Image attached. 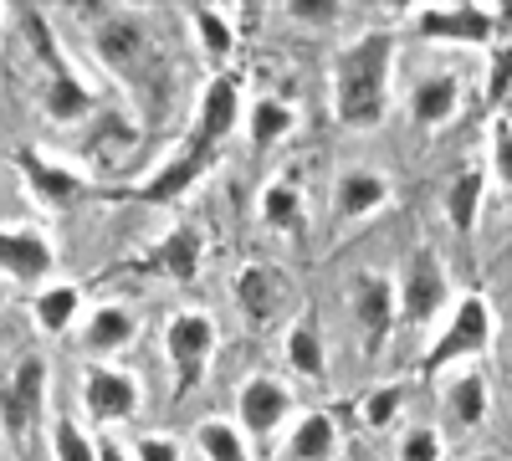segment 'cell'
I'll use <instances>...</instances> for the list:
<instances>
[{
    "label": "cell",
    "mask_w": 512,
    "mask_h": 461,
    "mask_svg": "<svg viewBox=\"0 0 512 461\" xmlns=\"http://www.w3.org/2000/svg\"><path fill=\"white\" fill-rule=\"evenodd\" d=\"M241 123H246L241 77L236 72L205 77V88L195 98V113H190V134L169 149L134 190H128V200H139V205H180L185 195H195V185L226 159V144L236 139Z\"/></svg>",
    "instance_id": "obj_1"
},
{
    "label": "cell",
    "mask_w": 512,
    "mask_h": 461,
    "mask_svg": "<svg viewBox=\"0 0 512 461\" xmlns=\"http://www.w3.org/2000/svg\"><path fill=\"white\" fill-rule=\"evenodd\" d=\"M395 98V31L369 26L333 52L328 67V108L354 134H374Z\"/></svg>",
    "instance_id": "obj_2"
},
{
    "label": "cell",
    "mask_w": 512,
    "mask_h": 461,
    "mask_svg": "<svg viewBox=\"0 0 512 461\" xmlns=\"http://www.w3.org/2000/svg\"><path fill=\"white\" fill-rule=\"evenodd\" d=\"M77 21H88V47L93 57L113 72L118 88L149 98V82L164 93V62L154 47V31H149V11L134 6H77Z\"/></svg>",
    "instance_id": "obj_3"
},
{
    "label": "cell",
    "mask_w": 512,
    "mask_h": 461,
    "mask_svg": "<svg viewBox=\"0 0 512 461\" xmlns=\"http://www.w3.org/2000/svg\"><path fill=\"white\" fill-rule=\"evenodd\" d=\"M497 339V313L482 292H461V298L446 308V318L436 323V339L425 344L420 354V374L425 380H441V374L461 369V364H477L482 354H492Z\"/></svg>",
    "instance_id": "obj_4"
},
{
    "label": "cell",
    "mask_w": 512,
    "mask_h": 461,
    "mask_svg": "<svg viewBox=\"0 0 512 461\" xmlns=\"http://www.w3.org/2000/svg\"><path fill=\"white\" fill-rule=\"evenodd\" d=\"M47 390H52V369L41 354H16L11 369L0 374V441L11 451H26L52 426Z\"/></svg>",
    "instance_id": "obj_5"
},
{
    "label": "cell",
    "mask_w": 512,
    "mask_h": 461,
    "mask_svg": "<svg viewBox=\"0 0 512 461\" xmlns=\"http://www.w3.org/2000/svg\"><path fill=\"white\" fill-rule=\"evenodd\" d=\"M159 349H164V364L175 374V400L195 395L200 380L210 374V359L221 349V323L210 318L205 308H180L164 318V333H159Z\"/></svg>",
    "instance_id": "obj_6"
},
{
    "label": "cell",
    "mask_w": 512,
    "mask_h": 461,
    "mask_svg": "<svg viewBox=\"0 0 512 461\" xmlns=\"http://www.w3.org/2000/svg\"><path fill=\"white\" fill-rule=\"evenodd\" d=\"M395 292H400V323L410 328H431L446 318V308L456 303L451 298V272L441 262V251L425 241V246H410L405 262L395 272Z\"/></svg>",
    "instance_id": "obj_7"
},
{
    "label": "cell",
    "mask_w": 512,
    "mask_h": 461,
    "mask_svg": "<svg viewBox=\"0 0 512 461\" xmlns=\"http://www.w3.org/2000/svg\"><path fill=\"white\" fill-rule=\"evenodd\" d=\"M349 318L359 328V344L369 359L384 354V344H390V333L400 323V292H395V277L390 272H354L349 277Z\"/></svg>",
    "instance_id": "obj_8"
},
{
    "label": "cell",
    "mask_w": 512,
    "mask_h": 461,
    "mask_svg": "<svg viewBox=\"0 0 512 461\" xmlns=\"http://www.w3.org/2000/svg\"><path fill=\"white\" fill-rule=\"evenodd\" d=\"M77 400H82V415L108 431V426H123L134 421V415L144 410V385L134 369H118V364H88L77 380Z\"/></svg>",
    "instance_id": "obj_9"
},
{
    "label": "cell",
    "mask_w": 512,
    "mask_h": 461,
    "mask_svg": "<svg viewBox=\"0 0 512 461\" xmlns=\"http://www.w3.org/2000/svg\"><path fill=\"white\" fill-rule=\"evenodd\" d=\"M16 175H21V185H26L36 211H67V205H77L82 195L93 190V180L82 175L72 159L47 154V149H36V144H21L16 149Z\"/></svg>",
    "instance_id": "obj_10"
},
{
    "label": "cell",
    "mask_w": 512,
    "mask_h": 461,
    "mask_svg": "<svg viewBox=\"0 0 512 461\" xmlns=\"http://www.w3.org/2000/svg\"><path fill=\"white\" fill-rule=\"evenodd\" d=\"M236 426L251 446H267L292 426V390L277 380V374H246L236 390Z\"/></svg>",
    "instance_id": "obj_11"
},
{
    "label": "cell",
    "mask_w": 512,
    "mask_h": 461,
    "mask_svg": "<svg viewBox=\"0 0 512 461\" xmlns=\"http://www.w3.org/2000/svg\"><path fill=\"white\" fill-rule=\"evenodd\" d=\"M57 272V241L31 221H0V277L16 287H47Z\"/></svg>",
    "instance_id": "obj_12"
},
{
    "label": "cell",
    "mask_w": 512,
    "mask_h": 461,
    "mask_svg": "<svg viewBox=\"0 0 512 461\" xmlns=\"http://www.w3.org/2000/svg\"><path fill=\"white\" fill-rule=\"evenodd\" d=\"M410 21H415V31L425 41H436V47H492L502 11L497 6H456V0H446V6H415Z\"/></svg>",
    "instance_id": "obj_13"
},
{
    "label": "cell",
    "mask_w": 512,
    "mask_h": 461,
    "mask_svg": "<svg viewBox=\"0 0 512 461\" xmlns=\"http://www.w3.org/2000/svg\"><path fill=\"white\" fill-rule=\"evenodd\" d=\"M231 298H236V308H241L246 323L272 328V323L287 313V303H292V282H287V272H282L277 262L251 257V262H241L236 277H231Z\"/></svg>",
    "instance_id": "obj_14"
},
{
    "label": "cell",
    "mask_w": 512,
    "mask_h": 461,
    "mask_svg": "<svg viewBox=\"0 0 512 461\" xmlns=\"http://www.w3.org/2000/svg\"><path fill=\"white\" fill-rule=\"evenodd\" d=\"M134 272L180 282V287H185V282H200V272H205V231H200L195 221H175V226L154 241L149 257L134 262Z\"/></svg>",
    "instance_id": "obj_15"
},
{
    "label": "cell",
    "mask_w": 512,
    "mask_h": 461,
    "mask_svg": "<svg viewBox=\"0 0 512 461\" xmlns=\"http://www.w3.org/2000/svg\"><path fill=\"white\" fill-rule=\"evenodd\" d=\"M390 195H395L390 175H379V170H369V164H349V170H344V175L333 180V195H328V211H333V226L344 231V226H359V221L379 216L384 205H390Z\"/></svg>",
    "instance_id": "obj_16"
},
{
    "label": "cell",
    "mask_w": 512,
    "mask_h": 461,
    "mask_svg": "<svg viewBox=\"0 0 512 461\" xmlns=\"http://www.w3.org/2000/svg\"><path fill=\"white\" fill-rule=\"evenodd\" d=\"M436 395H441V415H446V426L461 431V436H472L487 426V410H492V385H487V374L477 364H461L451 374H441L436 380Z\"/></svg>",
    "instance_id": "obj_17"
},
{
    "label": "cell",
    "mask_w": 512,
    "mask_h": 461,
    "mask_svg": "<svg viewBox=\"0 0 512 461\" xmlns=\"http://www.w3.org/2000/svg\"><path fill=\"white\" fill-rule=\"evenodd\" d=\"M134 344H139V313L128 303H98V308H88V318L77 323V349L88 359H98V364L118 359L123 349H134Z\"/></svg>",
    "instance_id": "obj_18"
},
{
    "label": "cell",
    "mask_w": 512,
    "mask_h": 461,
    "mask_svg": "<svg viewBox=\"0 0 512 461\" xmlns=\"http://www.w3.org/2000/svg\"><path fill=\"white\" fill-rule=\"evenodd\" d=\"M36 333H47V339H62V333H77V323L88 318V298H82V282L72 277H52L47 287L31 292L26 303Z\"/></svg>",
    "instance_id": "obj_19"
},
{
    "label": "cell",
    "mask_w": 512,
    "mask_h": 461,
    "mask_svg": "<svg viewBox=\"0 0 512 461\" xmlns=\"http://www.w3.org/2000/svg\"><path fill=\"white\" fill-rule=\"evenodd\" d=\"M282 364L297 374V380H308V385H323L328 380V339H323V323L318 313H297L282 333Z\"/></svg>",
    "instance_id": "obj_20"
},
{
    "label": "cell",
    "mask_w": 512,
    "mask_h": 461,
    "mask_svg": "<svg viewBox=\"0 0 512 461\" xmlns=\"http://www.w3.org/2000/svg\"><path fill=\"white\" fill-rule=\"evenodd\" d=\"M256 226L272 236H308V195L292 175H277L256 195Z\"/></svg>",
    "instance_id": "obj_21"
},
{
    "label": "cell",
    "mask_w": 512,
    "mask_h": 461,
    "mask_svg": "<svg viewBox=\"0 0 512 461\" xmlns=\"http://www.w3.org/2000/svg\"><path fill=\"white\" fill-rule=\"evenodd\" d=\"M180 16L195 31V47H200L210 77L231 72V57H236V11H226V6H185Z\"/></svg>",
    "instance_id": "obj_22"
},
{
    "label": "cell",
    "mask_w": 512,
    "mask_h": 461,
    "mask_svg": "<svg viewBox=\"0 0 512 461\" xmlns=\"http://www.w3.org/2000/svg\"><path fill=\"white\" fill-rule=\"evenodd\" d=\"M461 77L456 72H425L415 88H410V118H415V129H446V123L461 113Z\"/></svg>",
    "instance_id": "obj_23"
},
{
    "label": "cell",
    "mask_w": 512,
    "mask_h": 461,
    "mask_svg": "<svg viewBox=\"0 0 512 461\" xmlns=\"http://www.w3.org/2000/svg\"><path fill=\"white\" fill-rule=\"evenodd\" d=\"M246 144H251V154H272V149H282L292 134H297V108L287 103V98H277V93H267V98H256V103H246Z\"/></svg>",
    "instance_id": "obj_24"
},
{
    "label": "cell",
    "mask_w": 512,
    "mask_h": 461,
    "mask_svg": "<svg viewBox=\"0 0 512 461\" xmlns=\"http://www.w3.org/2000/svg\"><path fill=\"white\" fill-rule=\"evenodd\" d=\"M333 451H338V421L328 410H308L287 426L282 461H333Z\"/></svg>",
    "instance_id": "obj_25"
},
{
    "label": "cell",
    "mask_w": 512,
    "mask_h": 461,
    "mask_svg": "<svg viewBox=\"0 0 512 461\" xmlns=\"http://www.w3.org/2000/svg\"><path fill=\"white\" fill-rule=\"evenodd\" d=\"M482 200H487V170H482V164L456 170L451 185H446V226L456 236H472L477 221H482Z\"/></svg>",
    "instance_id": "obj_26"
},
{
    "label": "cell",
    "mask_w": 512,
    "mask_h": 461,
    "mask_svg": "<svg viewBox=\"0 0 512 461\" xmlns=\"http://www.w3.org/2000/svg\"><path fill=\"white\" fill-rule=\"evenodd\" d=\"M190 441H195L200 461H251V441L241 436L236 421H226V415H205Z\"/></svg>",
    "instance_id": "obj_27"
},
{
    "label": "cell",
    "mask_w": 512,
    "mask_h": 461,
    "mask_svg": "<svg viewBox=\"0 0 512 461\" xmlns=\"http://www.w3.org/2000/svg\"><path fill=\"white\" fill-rule=\"evenodd\" d=\"M47 446H52V461H98V431H88L77 415H52Z\"/></svg>",
    "instance_id": "obj_28"
},
{
    "label": "cell",
    "mask_w": 512,
    "mask_h": 461,
    "mask_svg": "<svg viewBox=\"0 0 512 461\" xmlns=\"http://www.w3.org/2000/svg\"><path fill=\"white\" fill-rule=\"evenodd\" d=\"M400 415H405V385H400V380L364 390V400H359V421H364L369 431H390Z\"/></svg>",
    "instance_id": "obj_29"
},
{
    "label": "cell",
    "mask_w": 512,
    "mask_h": 461,
    "mask_svg": "<svg viewBox=\"0 0 512 461\" xmlns=\"http://www.w3.org/2000/svg\"><path fill=\"white\" fill-rule=\"evenodd\" d=\"M400 461H446V431L441 426H405L400 431V446H395Z\"/></svg>",
    "instance_id": "obj_30"
},
{
    "label": "cell",
    "mask_w": 512,
    "mask_h": 461,
    "mask_svg": "<svg viewBox=\"0 0 512 461\" xmlns=\"http://www.w3.org/2000/svg\"><path fill=\"white\" fill-rule=\"evenodd\" d=\"M512 98V47H492V62H487V108H502Z\"/></svg>",
    "instance_id": "obj_31"
},
{
    "label": "cell",
    "mask_w": 512,
    "mask_h": 461,
    "mask_svg": "<svg viewBox=\"0 0 512 461\" xmlns=\"http://www.w3.org/2000/svg\"><path fill=\"white\" fill-rule=\"evenodd\" d=\"M492 170H497V180L512 185V113L492 118Z\"/></svg>",
    "instance_id": "obj_32"
},
{
    "label": "cell",
    "mask_w": 512,
    "mask_h": 461,
    "mask_svg": "<svg viewBox=\"0 0 512 461\" xmlns=\"http://www.w3.org/2000/svg\"><path fill=\"white\" fill-rule=\"evenodd\" d=\"M134 461H185V446L164 431H149L134 441Z\"/></svg>",
    "instance_id": "obj_33"
},
{
    "label": "cell",
    "mask_w": 512,
    "mask_h": 461,
    "mask_svg": "<svg viewBox=\"0 0 512 461\" xmlns=\"http://www.w3.org/2000/svg\"><path fill=\"white\" fill-rule=\"evenodd\" d=\"M287 16H292V21L323 26V21H338V16H344V6H287Z\"/></svg>",
    "instance_id": "obj_34"
},
{
    "label": "cell",
    "mask_w": 512,
    "mask_h": 461,
    "mask_svg": "<svg viewBox=\"0 0 512 461\" xmlns=\"http://www.w3.org/2000/svg\"><path fill=\"white\" fill-rule=\"evenodd\" d=\"M98 461H134V451H128L118 436H108V431H98Z\"/></svg>",
    "instance_id": "obj_35"
},
{
    "label": "cell",
    "mask_w": 512,
    "mask_h": 461,
    "mask_svg": "<svg viewBox=\"0 0 512 461\" xmlns=\"http://www.w3.org/2000/svg\"><path fill=\"white\" fill-rule=\"evenodd\" d=\"M11 16H16V11H6V6H0V26H6V21H11Z\"/></svg>",
    "instance_id": "obj_36"
},
{
    "label": "cell",
    "mask_w": 512,
    "mask_h": 461,
    "mask_svg": "<svg viewBox=\"0 0 512 461\" xmlns=\"http://www.w3.org/2000/svg\"><path fill=\"white\" fill-rule=\"evenodd\" d=\"M472 461H502V456H472Z\"/></svg>",
    "instance_id": "obj_37"
}]
</instances>
